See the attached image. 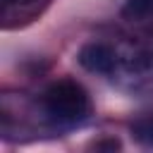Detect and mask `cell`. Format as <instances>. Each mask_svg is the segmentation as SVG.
I'll use <instances>...</instances> for the list:
<instances>
[{
  "mask_svg": "<svg viewBox=\"0 0 153 153\" xmlns=\"http://www.w3.org/2000/svg\"><path fill=\"white\" fill-rule=\"evenodd\" d=\"M98 148H120V141H105V143H98Z\"/></svg>",
  "mask_w": 153,
  "mask_h": 153,
  "instance_id": "5b68a950",
  "label": "cell"
},
{
  "mask_svg": "<svg viewBox=\"0 0 153 153\" xmlns=\"http://www.w3.org/2000/svg\"><path fill=\"white\" fill-rule=\"evenodd\" d=\"M43 108L50 115V120L60 124H74V122L86 120L91 103L81 84L72 79H62L48 86V91L43 93Z\"/></svg>",
  "mask_w": 153,
  "mask_h": 153,
  "instance_id": "6da1fadb",
  "label": "cell"
},
{
  "mask_svg": "<svg viewBox=\"0 0 153 153\" xmlns=\"http://www.w3.org/2000/svg\"><path fill=\"white\" fill-rule=\"evenodd\" d=\"M131 136L143 146H153V115L139 117L131 124Z\"/></svg>",
  "mask_w": 153,
  "mask_h": 153,
  "instance_id": "277c9868",
  "label": "cell"
},
{
  "mask_svg": "<svg viewBox=\"0 0 153 153\" xmlns=\"http://www.w3.org/2000/svg\"><path fill=\"white\" fill-rule=\"evenodd\" d=\"M76 60L84 69H88L93 74H105V76L115 74L120 67V53L112 45L100 43V41H91V43L81 45L76 53Z\"/></svg>",
  "mask_w": 153,
  "mask_h": 153,
  "instance_id": "7a4b0ae2",
  "label": "cell"
},
{
  "mask_svg": "<svg viewBox=\"0 0 153 153\" xmlns=\"http://www.w3.org/2000/svg\"><path fill=\"white\" fill-rule=\"evenodd\" d=\"M120 14L124 19H146V17H153V0H124Z\"/></svg>",
  "mask_w": 153,
  "mask_h": 153,
  "instance_id": "3957f363",
  "label": "cell"
}]
</instances>
